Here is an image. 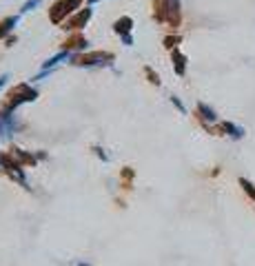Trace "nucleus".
Returning a JSON list of instances; mask_svg holds the SVG:
<instances>
[{
	"instance_id": "1",
	"label": "nucleus",
	"mask_w": 255,
	"mask_h": 266,
	"mask_svg": "<svg viewBox=\"0 0 255 266\" xmlns=\"http://www.w3.org/2000/svg\"><path fill=\"white\" fill-rule=\"evenodd\" d=\"M155 20L157 22H169L175 27L180 22V0H157L155 3Z\"/></svg>"
},
{
	"instance_id": "2",
	"label": "nucleus",
	"mask_w": 255,
	"mask_h": 266,
	"mask_svg": "<svg viewBox=\"0 0 255 266\" xmlns=\"http://www.w3.org/2000/svg\"><path fill=\"white\" fill-rule=\"evenodd\" d=\"M36 89H31L29 84H18L16 89H11V93H9V105L7 107H11V109H16L20 102H31V100H36Z\"/></svg>"
},
{
	"instance_id": "3",
	"label": "nucleus",
	"mask_w": 255,
	"mask_h": 266,
	"mask_svg": "<svg viewBox=\"0 0 255 266\" xmlns=\"http://www.w3.org/2000/svg\"><path fill=\"white\" fill-rule=\"evenodd\" d=\"M78 5H80V0H60V3L53 5V11H51V20L53 22H60V18L65 14H71Z\"/></svg>"
},
{
	"instance_id": "4",
	"label": "nucleus",
	"mask_w": 255,
	"mask_h": 266,
	"mask_svg": "<svg viewBox=\"0 0 255 266\" xmlns=\"http://www.w3.org/2000/svg\"><path fill=\"white\" fill-rule=\"evenodd\" d=\"M113 62V56L111 53H91V56H78L74 58V64H80V66H93V64H102V62Z\"/></svg>"
},
{
	"instance_id": "5",
	"label": "nucleus",
	"mask_w": 255,
	"mask_h": 266,
	"mask_svg": "<svg viewBox=\"0 0 255 266\" xmlns=\"http://www.w3.org/2000/svg\"><path fill=\"white\" fill-rule=\"evenodd\" d=\"M91 18V9H84L80 11L74 20H69V22H65V29H80L82 25H87V20Z\"/></svg>"
},
{
	"instance_id": "6",
	"label": "nucleus",
	"mask_w": 255,
	"mask_h": 266,
	"mask_svg": "<svg viewBox=\"0 0 255 266\" xmlns=\"http://www.w3.org/2000/svg\"><path fill=\"white\" fill-rule=\"evenodd\" d=\"M220 131H224L227 136H231L233 140H240V138H244V129L238 124H233V122H222L220 124Z\"/></svg>"
},
{
	"instance_id": "7",
	"label": "nucleus",
	"mask_w": 255,
	"mask_h": 266,
	"mask_svg": "<svg viewBox=\"0 0 255 266\" xmlns=\"http://www.w3.org/2000/svg\"><path fill=\"white\" fill-rule=\"evenodd\" d=\"M198 113H200V120H202L204 124L206 122H215V120H217V113L211 107H206L204 102H200V105H198Z\"/></svg>"
},
{
	"instance_id": "8",
	"label": "nucleus",
	"mask_w": 255,
	"mask_h": 266,
	"mask_svg": "<svg viewBox=\"0 0 255 266\" xmlns=\"http://www.w3.org/2000/svg\"><path fill=\"white\" fill-rule=\"evenodd\" d=\"M131 27H133V20H131V18H122V20H118V22L113 25L115 31H118V34H122V38H126V36H129Z\"/></svg>"
},
{
	"instance_id": "9",
	"label": "nucleus",
	"mask_w": 255,
	"mask_h": 266,
	"mask_svg": "<svg viewBox=\"0 0 255 266\" xmlns=\"http://www.w3.org/2000/svg\"><path fill=\"white\" fill-rule=\"evenodd\" d=\"M173 62H175V74L184 76V71H186V58L182 56L178 49H173Z\"/></svg>"
},
{
	"instance_id": "10",
	"label": "nucleus",
	"mask_w": 255,
	"mask_h": 266,
	"mask_svg": "<svg viewBox=\"0 0 255 266\" xmlns=\"http://www.w3.org/2000/svg\"><path fill=\"white\" fill-rule=\"evenodd\" d=\"M16 22H18L16 16H14V18H7V20H3V25H0V38H3V36H7L11 29L16 27Z\"/></svg>"
},
{
	"instance_id": "11",
	"label": "nucleus",
	"mask_w": 255,
	"mask_h": 266,
	"mask_svg": "<svg viewBox=\"0 0 255 266\" xmlns=\"http://www.w3.org/2000/svg\"><path fill=\"white\" fill-rule=\"evenodd\" d=\"M65 58H69V51H62V53H58V56L56 58H51V60H47V62L45 64H42V69H51V66H56L58 62H60V60H65Z\"/></svg>"
},
{
	"instance_id": "12",
	"label": "nucleus",
	"mask_w": 255,
	"mask_h": 266,
	"mask_svg": "<svg viewBox=\"0 0 255 266\" xmlns=\"http://www.w3.org/2000/svg\"><path fill=\"white\" fill-rule=\"evenodd\" d=\"M240 184H242V189L246 191V195L251 197V200H255V186L248 182V180H244V178H240Z\"/></svg>"
},
{
	"instance_id": "13",
	"label": "nucleus",
	"mask_w": 255,
	"mask_h": 266,
	"mask_svg": "<svg viewBox=\"0 0 255 266\" xmlns=\"http://www.w3.org/2000/svg\"><path fill=\"white\" fill-rule=\"evenodd\" d=\"M38 5H40V0H29V3L22 5V11H31L34 7H38Z\"/></svg>"
},
{
	"instance_id": "14",
	"label": "nucleus",
	"mask_w": 255,
	"mask_h": 266,
	"mask_svg": "<svg viewBox=\"0 0 255 266\" xmlns=\"http://www.w3.org/2000/svg\"><path fill=\"white\" fill-rule=\"evenodd\" d=\"M165 42H167V47H169V49H173V47H175V42H180V36H171V38H167Z\"/></svg>"
},
{
	"instance_id": "15",
	"label": "nucleus",
	"mask_w": 255,
	"mask_h": 266,
	"mask_svg": "<svg viewBox=\"0 0 255 266\" xmlns=\"http://www.w3.org/2000/svg\"><path fill=\"white\" fill-rule=\"evenodd\" d=\"M147 76L151 78V82H153V84H160V80H157V76L153 74V71H151V69H147Z\"/></svg>"
},
{
	"instance_id": "16",
	"label": "nucleus",
	"mask_w": 255,
	"mask_h": 266,
	"mask_svg": "<svg viewBox=\"0 0 255 266\" xmlns=\"http://www.w3.org/2000/svg\"><path fill=\"white\" fill-rule=\"evenodd\" d=\"M171 102H173V105H175V107H178V109H180V111H182V113H184V105H182V102H180L178 98H175V95H173V98H171Z\"/></svg>"
},
{
	"instance_id": "17",
	"label": "nucleus",
	"mask_w": 255,
	"mask_h": 266,
	"mask_svg": "<svg viewBox=\"0 0 255 266\" xmlns=\"http://www.w3.org/2000/svg\"><path fill=\"white\" fill-rule=\"evenodd\" d=\"M7 80H9V76H3V78H0V87H5V84H7Z\"/></svg>"
},
{
	"instance_id": "18",
	"label": "nucleus",
	"mask_w": 255,
	"mask_h": 266,
	"mask_svg": "<svg viewBox=\"0 0 255 266\" xmlns=\"http://www.w3.org/2000/svg\"><path fill=\"white\" fill-rule=\"evenodd\" d=\"M89 3H98V0H89Z\"/></svg>"
},
{
	"instance_id": "19",
	"label": "nucleus",
	"mask_w": 255,
	"mask_h": 266,
	"mask_svg": "<svg viewBox=\"0 0 255 266\" xmlns=\"http://www.w3.org/2000/svg\"><path fill=\"white\" fill-rule=\"evenodd\" d=\"M78 266H89V264H78Z\"/></svg>"
}]
</instances>
